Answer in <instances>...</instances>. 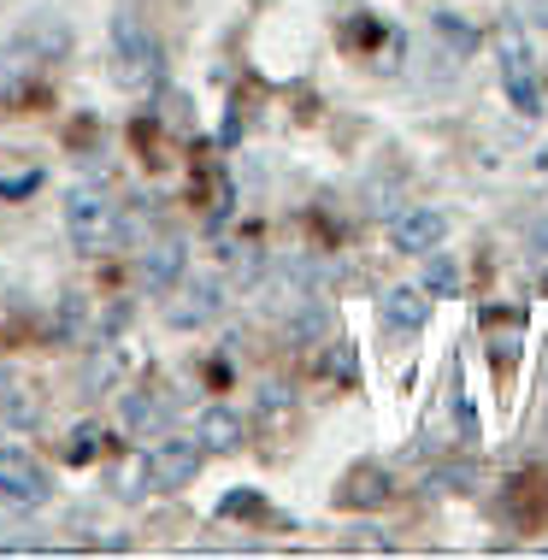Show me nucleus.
<instances>
[{"mask_svg": "<svg viewBox=\"0 0 548 560\" xmlns=\"http://www.w3.org/2000/svg\"><path fill=\"white\" fill-rule=\"evenodd\" d=\"M224 313V278L219 271H195L177 283V295L165 301V325L172 330H201Z\"/></svg>", "mask_w": 548, "mask_h": 560, "instance_id": "obj_5", "label": "nucleus"}, {"mask_svg": "<svg viewBox=\"0 0 548 560\" xmlns=\"http://www.w3.org/2000/svg\"><path fill=\"white\" fill-rule=\"evenodd\" d=\"M501 89H508L520 118L543 113V83H537V59H530L525 24H501Z\"/></svg>", "mask_w": 548, "mask_h": 560, "instance_id": "obj_2", "label": "nucleus"}, {"mask_svg": "<svg viewBox=\"0 0 548 560\" xmlns=\"http://www.w3.org/2000/svg\"><path fill=\"white\" fill-rule=\"evenodd\" d=\"M125 425L130 436H165V425H172V407H165L160 396H125Z\"/></svg>", "mask_w": 548, "mask_h": 560, "instance_id": "obj_14", "label": "nucleus"}, {"mask_svg": "<svg viewBox=\"0 0 548 560\" xmlns=\"http://www.w3.org/2000/svg\"><path fill=\"white\" fill-rule=\"evenodd\" d=\"M201 460H207L201 436H165L142 454V483L148 490H183V483H195Z\"/></svg>", "mask_w": 548, "mask_h": 560, "instance_id": "obj_4", "label": "nucleus"}, {"mask_svg": "<svg viewBox=\"0 0 548 560\" xmlns=\"http://www.w3.org/2000/svg\"><path fill=\"white\" fill-rule=\"evenodd\" d=\"M443 236H448V219L436 213V207H407V213H395V224H389V242L401 254H431V248H443Z\"/></svg>", "mask_w": 548, "mask_h": 560, "instance_id": "obj_10", "label": "nucleus"}, {"mask_svg": "<svg viewBox=\"0 0 548 560\" xmlns=\"http://www.w3.org/2000/svg\"><path fill=\"white\" fill-rule=\"evenodd\" d=\"M195 436H201L207 454H236L248 431H242V419L231 413V407H207V413L195 419Z\"/></svg>", "mask_w": 548, "mask_h": 560, "instance_id": "obj_13", "label": "nucleus"}, {"mask_svg": "<svg viewBox=\"0 0 548 560\" xmlns=\"http://www.w3.org/2000/svg\"><path fill=\"white\" fill-rule=\"evenodd\" d=\"M325 307H301L295 319H289V342H313V337H325Z\"/></svg>", "mask_w": 548, "mask_h": 560, "instance_id": "obj_19", "label": "nucleus"}, {"mask_svg": "<svg viewBox=\"0 0 548 560\" xmlns=\"http://www.w3.org/2000/svg\"><path fill=\"white\" fill-rule=\"evenodd\" d=\"M83 319H89V301L71 290V295H59V313H54V342H71L83 330Z\"/></svg>", "mask_w": 548, "mask_h": 560, "instance_id": "obj_17", "label": "nucleus"}, {"mask_svg": "<svg viewBox=\"0 0 548 560\" xmlns=\"http://www.w3.org/2000/svg\"><path fill=\"white\" fill-rule=\"evenodd\" d=\"M0 425H7V431H36V425H42V396H36V384L0 377Z\"/></svg>", "mask_w": 548, "mask_h": 560, "instance_id": "obj_11", "label": "nucleus"}, {"mask_svg": "<svg viewBox=\"0 0 548 560\" xmlns=\"http://www.w3.org/2000/svg\"><path fill=\"white\" fill-rule=\"evenodd\" d=\"M419 290L431 295V301H436V295H454V290H460V266H454L448 254L431 248V254H424V283H419Z\"/></svg>", "mask_w": 548, "mask_h": 560, "instance_id": "obj_16", "label": "nucleus"}, {"mask_svg": "<svg viewBox=\"0 0 548 560\" xmlns=\"http://www.w3.org/2000/svg\"><path fill=\"white\" fill-rule=\"evenodd\" d=\"M42 189V172H24V177H0V201H19V195Z\"/></svg>", "mask_w": 548, "mask_h": 560, "instance_id": "obj_21", "label": "nucleus"}, {"mask_svg": "<svg viewBox=\"0 0 548 560\" xmlns=\"http://www.w3.org/2000/svg\"><path fill=\"white\" fill-rule=\"evenodd\" d=\"M0 495H7V508H48L54 478L42 472L36 454H24V448H0Z\"/></svg>", "mask_w": 548, "mask_h": 560, "instance_id": "obj_7", "label": "nucleus"}, {"mask_svg": "<svg viewBox=\"0 0 548 560\" xmlns=\"http://www.w3.org/2000/svg\"><path fill=\"white\" fill-rule=\"evenodd\" d=\"M530 242H537V254H548V224H537V231H530Z\"/></svg>", "mask_w": 548, "mask_h": 560, "instance_id": "obj_24", "label": "nucleus"}, {"mask_svg": "<svg viewBox=\"0 0 548 560\" xmlns=\"http://www.w3.org/2000/svg\"><path fill=\"white\" fill-rule=\"evenodd\" d=\"M377 319H384L389 337H419L424 319H431V295H424L419 283H395V290H384V301H377Z\"/></svg>", "mask_w": 548, "mask_h": 560, "instance_id": "obj_9", "label": "nucleus"}, {"mask_svg": "<svg viewBox=\"0 0 548 560\" xmlns=\"http://www.w3.org/2000/svg\"><path fill=\"white\" fill-rule=\"evenodd\" d=\"M66 54H71V24L54 19V12L24 19L19 36H12V48H7L12 66H48V59H66Z\"/></svg>", "mask_w": 548, "mask_h": 560, "instance_id": "obj_6", "label": "nucleus"}, {"mask_svg": "<svg viewBox=\"0 0 548 560\" xmlns=\"http://www.w3.org/2000/svg\"><path fill=\"white\" fill-rule=\"evenodd\" d=\"M118 377H125V354L113 348V337H101V348H89V360L78 372V389H83V396H106Z\"/></svg>", "mask_w": 548, "mask_h": 560, "instance_id": "obj_12", "label": "nucleus"}, {"mask_svg": "<svg viewBox=\"0 0 548 560\" xmlns=\"http://www.w3.org/2000/svg\"><path fill=\"white\" fill-rule=\"evenodd\" d=\"M183 271H189V242L183 236L148 242V254H142V290L148 295H172L183 283Z\"/></svg>", "mask_w": 548, "mask_h": 560, "instance_id": "obj_8", "label": "nucleus"}, {"mask_svg": "<svg viewBox=\"0 0 548 560\" xmlns=\"http://www.w3.org/2000/svg\"><path fill=\"white\" fill-rule=\"evenodd\" d=\"M431 490H471V466H443L431 478Z\"/></svg>", "mask_w": 548, "mask_h": 560, "instance_id": "obj_22", "label": "nucleus"}, {"mask_svg": "<svg viewBox=\"0 0 548 560\" xmlns=\"http://www.w3.org/2000/svg\"><path fill=\"white\" fill-rule=\"evenodd\" d=\"M436 42H443L454 59H471V54H478V30H471L466 19H454V12H436Z\"/></svg>", "mask_w": 548, "mask_h": 560, "instance_id": "obj_15", "label": "nucleus"}, {"mask_svg": "<svg viewBox=\"0 0 548 560\" xmlns=\"http://www.w3.org/2000/svg\"><path fill=\"white\" fill-rule=\"evenodd\" d=\"M101 436H106L101 425H78V443H71L66 454H71V460H78V466H83V460H89V454H95V448H101Z\"/></svg>", "mask_w": 548, "mask_h": 560, "instance_id": "obj_20", "label": "nucleus"}, {"mask_svg": "<svg viewBox=\"0 0 548 560\" xmlns=\"http://www.w3.org/2000/svg\"><path fill=\"white\" fill-rule=\"evenodd\" d=\"M266 502H260V495H254V490H236V495H224V502H219V513H260Z\"/></svg>", "mask_w": 548, "mask_h": 560, "instance_id": "obj_23", "label": "nucleus"}, {"mask_svg": "<svg viewBox=\"0 0 548 560\" xmlns=\"http://www.w3.org/2000/svg\"><path fill=\"white\" fill-rule=\"evenodd\" d=\"M118 89H148L160 78V42L148 36L142 12L136 7H118L113 12V59H106Z\"/></svg>", "mask_w": 548, "mask_h": 560, "instance_id": "obj_1", "label": "nucleus"}, {"mask_svg": "<svg viewBox=\"0 0 548 560\" xmlns=\"http://www.w3.org/2000/svg\"><path fill=\"white\" fill-rule=\"evenodd\" d=\"M384 495H389V483L377 472H354V478H348V490H342V502L348 508H372V502H384Z\"/></svg>", "mask_w": 548, "mask_h": 560, "instance_id": "obj_18", "label": "nucleus"}, {"mask_svg": "<svg viewBox=\"0 0 548 560\" xmlns=\"http://www.w3.org/2000/svg\"><path fill=\"white\" fill-rule=\"evenodd\" d=\"M66 236L78 254H101L118 242V213L101 189H71L66 195Z\"/></svg>", "mask_w": 548, "mask_h": 560, "instance_id": "obj_3", "label": "nucleus"}]
</instances>
